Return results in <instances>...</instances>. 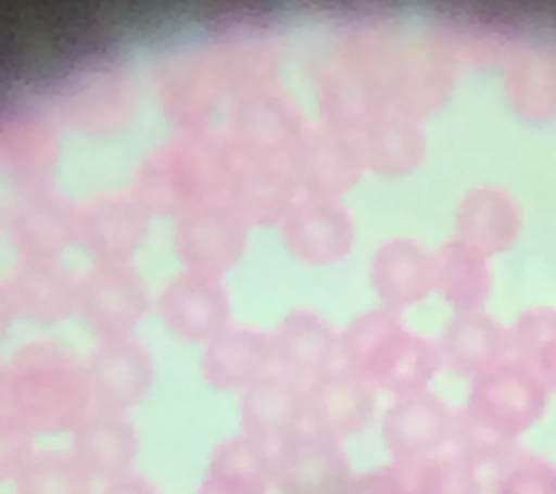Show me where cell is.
<instances>
[{
	"label": "cell",
	"instance_id": "1",
	"mask_svg": "<svg viewBox=\"0 0 556 494\" xmlns=\"http://www.w3.org/2000/svg\"><path fill=\"white\" fill-rule=\"evenodd\" d=\"M91 409L87 367L59 341L26 342L0 371V416L34 436L73 433Z\"/></svg>",
	"mask_w": 556,
	"mask_h": 494
},
{
	"label": "cell",
	"instance_id": "2",
	"mask_svg": "<svg viewBox=\"0 0 556 494\" xmlns=\"http://www.w3.org/2000/svg\"><path fill=\"white\" fill-rule=\"evenodd\" d=\"M549 394L532 368L508 357L471 380L463 415L485 435L515 444L541 422Z\"/></svg>",
	"mask_w": 556,
	"mask_h": 494
},
{
	"label": "cell",
	"instance_id": "3",
	"mask_svg": "<svg viewBox=\"0 0 556 494\" xmlns=\"http://www.w3.org/2000/svg\"><path fill=\"white\" fill-rule=\"evenodd\" d=\"M458 419L430 389L394 397L381 420V441L393 466L415 468L446 453L454 445Z\"/></svg>",
	"mask_w": 556,
	"mask_h": 494
},
{
	"label": "cell",
	"instance_id": "4",
	"mask_svg": "<svg viewBox=\"0 0 556 494\" xmlns=\"http://www.w3.org/2000/svg\"><path fill=\"white\" fill-rule=\"evenodd\" d=\"M377 392L368 380L339 366L304 385L306 429L330 440L345 442L372 423Z\"/></svg>",
	"mask_w": 556,
	"mask_h": 494
},
{
	"label": "cell",
	"instance_id": "5",
	"mask_svg": "<svg viewBox=\"0 0 556 494\" xmlns=\"http://www.w3.org/2000/svg\"><path fill=\"white\" fill-rule=\"evenodd\" d=\"M86 367L93 407L99 409L128 414L154 388V359L135 335L99 340Z\"/></svg>",
	"mask_w": 556,
	"mask_h": 494
},
{
	"label": "cell",
	"instance_id": "6",
	"mask_svg": "<svg viewBox=\"0 0 556 494\" xmlns=\"http://www.w3.org/2000/svg\"><path fill=\"white\" fill-rule=\"evenodd\" d=\"M352 479L341 442L307 429L274 453L273 485L280 494H346Z\"/></svg>",
	"mask_w": 556,
	"mask_h": 494
},
{
	"label": "cell",
	"instance_id": "7",
	"mask_svg": "<svg viewBox=\"0 0 556 494\" xmlns=\"http://www.w3.org/2000/svg\"><path fill=\"white\" fill-rule=\"evenodd\" d=\"M276 371L307 385L341 366V335L311 311L287 315L271 333Z\"/></svg>",
	"mask_w": 556,
	"mask_h": 494
},
{
	"label": "cell",
	"instance_id": "8",
	"mask_svg": "<svg viewBox=\"0 0 556 494\" xmlns=\"http://www.w3.org/2000/svg\"><path fill=\"white\" fill-rule=\"evenodd\" d=\"M239 420L243 433L276 453L306 429L304 385L271 372L241 393Z\"/></svg>",
	"mask_w": 556,
	"mask_h": 494
},
{
	"label": "cell",
	"instance_id": "9",
	"mask_svg": "<svg viewBox=\"0 0 556 494\" xmlns=\"http://www.w3.org/2000/svg\"><path fill=\"white\" fill-rule=\"evenodd\" d=\"M276 371L271 333L233 325L204 345L200 372L219 392H245Z\"/></svg>",
	"mask_w": 556,
	"mask_h": 494
},
{
	"label": "cell",
	"instance_id": "10",
	"mask_svg": "<svg viewBox=\"0 0 556 494\" xmlns=\"http://www.w3.org/2000/svg\"><path fill=\"white\" fill-rule=\"evenodd\" d=\"M72 453L94 480L121 479L134 472L137 463V429L128 414L93 407L74 429Z\"/></svg>",
	"mask_w": 556,
	"mask_h": 494
},
{
	"label": "cell",
	"instance_id": "11",
	"mask_svg": "<svg viewBox=\"0 0 556 494\" xmlns=\"http://www.w3.org/2000/svg\"><path fill=\"white\" fill-rule=\"evenodd\" d=\"M438 350L442 368L471 380L510 357L508 335L480 315L460 316L452 322Z\"/></svg>",
	"mask_w": 556,
	"mask_h": 494
},
{
	"label": "cell",
	"instance_id": "12",
	"mask_svg": "<svg viewBox=\"0 0 556 494\" xmlns=\"http://www.w3.org/2000/svg\"><path fill=\"white\" fill-rule=\"evenodd\" d=\"M15 494H93V476L76 455L35 451L12 479Z\"/></svg>",
	"mask_w": 556,
	"mask_h": 494
},
{
	"label": "cell",
	"instance_id": "13",
	"mask_svg": "<svg viewBox=\"0 0 556 494\" xmlns=\"http://www.w3.org/2000/svg\"><path fill=\"white\" fill-rule=\"evenodd\" d=\"M439 370H442V363L438 345L407 333L378 377L376 388L393 394V397L425 392Z\"/></svg>",
	"mask_w": 556,
	"mask_h": 494
},
{
	"label": "cell",
	"instance_id": "14",
	"mask_svg": "<svg viewBox=\"0 0 556 494\" xmlns=\"http://www.w3.org/2000/svg\"><path fill=\"white\" fill-rule=\"evenodd\" d=\"M274 453L247 433L225 438L212 451L207 474L251 483L273 485Z\"/></svg>",
	"mask_w": 556,
	"mask_h": 494
},
{
	"label": "cell",
	"instance_id": "15",
	"mask_svg": "<svg viewBox=\"0 0 556 494\" xmlns=\"http://www.w3.org/2000/svg\"><path fill=\"white\" fill-rule=\"evenodd\" d=\"M508 353L532 368L556 392V318H529L508 335Z\"/></svg>",
	"mask_w": 556,
	"mask_h": 494
},
{
	"label": "cell",
	"instance_id": "16",
	"mask_svg": "<svg viewBox=\"0 0 556 494\" xmlns=\"http://www.w3.org/2000/svg\"><path fill=\"white\" fill-rule=\"evenodd\" d=\"M493 494H556V466L539 455L516 453Z\"/></svg>",
	"mask_w": 556,
	"mask_h": 494
},
{
	"label": "cell",
	"instance_id": "17",
	"mask_svg": "<svg viewBox=\"0 0 556 494\" xmlns=\"http://www.w3.org/2000/svg\"><path fill=\"white\" fill-rule=\"evenodd\" d=\"M34 435L7 416H0V479L12 480L35 453Z\"/></svg>",
	"mask_w": 556,
	"mask_h": 494
},
{
	"label": "cell",
	"instance_id": "18",
	"mask_svg": "<svg viewBox=\"0 0 556 494\" xmlns=\"http://www.w3.org/2000/svg\"><path fill=\"white\" fill-rule=\"evenodd\" d=\"M346 494H407V477L402 468H378L354 476Z\"/></svg>",
	"mask_w": 556,
	"mask_h": 494
},
{
	"label": "cell",
	"instance_id": "19",
	"mask_svg": "<svg viewBox=\"0 0 556 494\" xmlns=\"http://www.w3.org/2000/svg\"><path fill=\"white\" fill-rule=\"evenodd\" d=\"M268 489L265 485L206 476L195 494H267Z\"/></svg>",
	"mask_w": 556,
	"mask_h": 494
},
{
	"label": "cell",
	"instance_id": "20",
	"mask_svg": "<svg viewBox=\"0 0 556 494\" xmlns=\"http://www.w3.org/2000/svg\"><path fill=\"white\" fill-rule=\"evenodd\" d=\"M102 494H161L159 487L150 479L137 472L109 481Z\"/></svg>",
	"mask_w": 556,
	"mask_h": 494
}]
</instances>
